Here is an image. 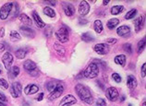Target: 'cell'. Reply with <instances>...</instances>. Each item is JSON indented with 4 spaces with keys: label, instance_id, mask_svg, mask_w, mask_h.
Returning a JSON list of instances; mask_svg holds the SVG:
<instances>
[{
    "label": "cell",
    "instance_id": "d590c367",
    "mask_svg": "<svg viewBox=\"0 0 146 106\" xmlns=\"http://www.w3.org/2000/svg\"><path fill=\"white\" fill-rule=\"evenodd\" d=\"M9 83L4 78H0V88H2L3 90H7L9 89Z\"/></svg>",
    "mask_w": 146,
    "mask_h": 106
},
{
    "label": "cell",
    "instance_id": "6da1fadb",
    "mask_svg": "<svg viewBox=\"0 0 146 106\" xmlns=\"http://www.w3.org/2000/svg\"><path fill=\"white\" fill-rule=\"evenodd\" d=\"M75 90L76 93L78 94V96L80 97V99L82 100L83 103H85L86 104L92 105L94 103V96L92 94L90 89L87 86L83 84H77L75 86Z\"/></svg>",
    "mask_w": 146,
    "mask_h": 106
},
{
    "label": "cell",
    "instance_id": "83f0119b",
    "mask_svg": "<svg viewBox=\"0 0 146 106\" xmlns=\"http://www.w3.org/2000/svg\"><path fill=\"white\" fill-rule=\"evenodd\" d=\"M145 49V37L143 38V40H141L139 43H138V46H137V53L139 55H141V53L144 51Z\"/></svg>",
    "mask_w": 146,
    "mask_h": 106
},
{
    "label": "cell",
    "instance_id": "3957f363",
    "mask_svg": "<svg viewBox=\"0 0 146 106\" xmlns=\"http://www.w3.org/2000/svg\"><path fill=\"white\" fill-rule=\"evenodd\" d=\"M56 37L61 43H67L70 40V36H68V30L66 27H61L56 32Z\"/></svg>",
    "mask_w": 146,
    "mask_h": 106
},
{
    "label": "cell",
    "instance_id": "7c38bea8",
    "mask_svg": "<svg viewBox=\"0 0 146 106\" xmlns=\"http://www.w3.org/2000/svg\"><path fill=\"white\" fill-rule=\"evenodd\" d=\"M62 9H63V11L66 16L68 17H72L73 15L75 13V7L74 6L72 5L70 3H66V2H63L62 3Z\"/></svg>",
    "mask_w": 146,
    "mask_h": 106
},
{
    "label": "cell",
    "instance_id": "c3c4849f",
    "mask_svg": "<svg viewBox=\"0 0 146 106\" xmlns=\"http://www.w3.org/2000/svg\"><path fill=\"white\" fill-rule=\"evenodd\" d=\"M109 0H106V1H105V0H104V1H103V4H104V5H105V6H106L107 5V4H109Z\"/></svg>",
    "mask_w": 146,
    "mask_h": 106
},
{
    "label": "cell",
    "instance_id": "4dcf8cb0",
    "mask_svg": "<svg viewBox=\"0 0 146 106\" xmlns=\"http://www.w3.org/2000/svg\"><path fill=\"white\" fill-rule=\"evenodd\" d=\"M9 73H10L11 78H17L19 76V74H20V67L17 66H12L9 69Z\"/></svg>",
    "mask_w": 146,
    "mask_h": 106
},
{
    "label": "cell",
    "instance_id": "836d02e7",
    "mask_svg": "<svg viewBox=\"0 0 146 106\" xmlns=\"http://www.w3.org/2000/svg\"><path fill=\"white\" fill-rule=\"evenodd\" d=\"M56 81H49L46 84V89L49 92H53V90L56 88Z\"/></svg>",
    "mask_w": 146,
    "mask_h": 106
},
{
    "label": "cell",
    "instance_id": "484cf974",
    "mask_svg": "<svg viewBox=\"0 0 146 106\" xmlns=\"http://www.w3.org/2000/svg\"><path fill=\"white\" fill-rule=\"evenodd\" d=\"M94 31L96 33H101L103 32V30H104V27H103V24H102V22L101 20H96L94 22Z\"/></svg>",
    "mask_w": 146,
    "mask_h": 106
},
{
    "label": "cell",
    "instance_id": "b9f144b4",
    "mask_svg": "<svg viewBox=\"0 0 146 106\" xmlns=\"http://www.w3.org/2000/svg\"><path fill=\"white\" fill-rule=\"evenodd\" d=\"M79 23L80 25H85V24L88 23V20H84V18H79Z\"/></svg>",
    "mask_w": 146,
    "mask_h": 106
},
{
    "label": "cell",
    "instance_id": "2e32d148",
    "mask_svg": "<svg viewBox=\"0 0 146 106\" xmlns=\"http://www.w3.org/2000/svg\"><path fill=\"white\" fill-rule=\"evenodd\" d=\"M38 90H39V87L36 84H29L25 87L24 92L26 95H33V94L37 93Z\"/></svg>",
    "mask_w": 146,
    "mask_h": 106
},
{
    "label": "cell",
    "instance_id": "f5cc1de1",
    "mask_svg": "<svg viewBox=\"0 0 146 106\" xmlns=\"http://www.w3.org/2000/svg\"><path fill=\"white\" fill-rule=\"evenodd\" d=\"M2 74V67H1V65H0V75Z\"/></svg>",
    "mask_w": 146,
    "mask_h": 106
},
{
    "label": "cell",
    "instance_id": "9c48e42d",
    "mask_svg": "<svg viewBox=\"0 0 146 106\" xmlns=\"http://www.w3.org/2000/svg\"><path fill=\"white\" fill-rule=\"evenodd\" d=\"M94 50L98 55H105L109 53V46L106 43H97L94 46Z\"/></svg>",
    "mask_w": 146,
    "mask_h": 106
},
{
    "label": "cell",
    "instance_id": "30bf717a",
    "mask_svg": "<svg viewBox=\"0 0 146 106\" xmlns=\"http://www.w3.org/2000/svg\"><path fill=\"white\" fill-rule=\"evenodd\" d=\"M77 103V99L73 96L68 94V95H66L62 100H61L59 106H71L73 104H75Z\"/></svg>",
    "mask_w": 146,
    "mask_h": 106
},
{
    "label": "cell",
    "instance_id": "ac0fdd59",
    "mask_svg": "<svg viewBox=\"0 0 146 106\" xmlns=\"http://www.w3.org/2000/svg\"><path fill=\"white\" fill-rule=\"evenodd\" d=\"M20 32L24 36L28 37V38H33L34 34H35V32H34L32 28H31V27H25V26L20 27Z\"/></svg>",
    "mask_w": 146,
    "mask_h": 106
},
{
    "label": "cell",
    "instance_id": "f907efd6",
    "mask_svg": "<svg viewBox=\"0 0 146 106\" xmlns=\"http://www.w3.org/2000/svg\"><path fill=\"white\" fill-rule=\"evenodd\" d=\"M0 106H7L4 103H2V101H0Z\"/></svg>",
    "mask_w": 146,
    "mask_h": 106
},
{
    "label": "cell",
    "instance_id": "277c9868",
    "mask_svg": "<svg viewBox=\"0 0 146 106\" xmlns=\"http://www.w3.org/2000/svg\"><path fill=\"white\" fill-rule=\"evenodd\" d=\"M12 6H13V3H6L1 7L0 9V18L2 20H7L9 16L10 15L11 12V9H12Z\"/></svg>",
    "mask_w": 146,
    "mask_h": 106
},
{
    "label": "cell",
    "instance_id": "4316f807",
    "mask_svg": "<svg viewBox=\"0 0 146 106\" xmlns=\"http://www.w3.org/2000/svg\"><path fill=\"white\" fill-rule=\"evenodd\" d=\"M15 55H16V57L18 59H23L27 55V51L23 48H19L18 50L15 52Z\"/></svg>",
    "mask_w": 146,
    "mask_h": 106
},
{
    "label": "cell",
    "instance_id": "bcb514c9",
    "mask_svg": "<svg viewBox=\"0 0 146 106\" xmlns=\"http://www.w3.org/2000/svg\"><path fill=\"white\" fill-rule=\"evenodd\" d=\"M5 44L4 43H0V52H3V51H5Z\"/></svg>",
    "mask_w": 146,
    "mask_h": 106
},
{
    "label": "cell",
    "instance_id": "cb8c5ba5",
    "mask_svg": "<svg viewBox=\"0 0 146 106\" xmlns=\"http://www.w3.org/2000/svg\"><path fill=\"white\" fill-rule=\"evenodd\" d=\"M80 38H82V40L83 41H85V43H92V41H94V37L93 36V34H92L91 32H83L82 36H80Z\"/></svg>",
    "mask_w": 146,
    "mask_h": 106
},
{
    "label": "cell",
    "instance_id": "d4e9b609",
    "mask_svg": "<svg viewBox=\"0 0 146 106\" xmlns=\"http://www.w3.org/2000/svg\"><path fill=\"white\" fill-rule=\"evenodd\" d=\"M124 10V7L121 5H116L111 7V14L112 15H118Z\"/></svg>",
    "mask_w": 146,
    "mask_h": 106
},
{
    "label": "cell",
    "instance_id": "5b68a950",
    "mask_svg": "<svg viewBox=\"0 0 146 106\" xmlns=\"http://www.w3.org/2000/svg\"><path fill=\"white\" fill-rule=\"evenodd\" d=\"M22 93V86L20 82H13L10 86V94L13 98H19Z\"/></svg>",
    "mask_w": 146,
    "mask_h": 106
},
{
    "label": "cell",
    "instance_id": "4fadbf2b",
    "mask_svg": "<svg viewBox=\"0 0 146 106\" xmlns=\"http://www.w3.org/2000/svg\"><path fill=\"white\" fill-rule=\"evenodd\" d=\"M33 20H34V23L36 24V26L38 28L43 29V28L45 27L44 21L42 20L41 17L39 16V14H38L36 11H33Z\"/></svg>",
    "mask_w": 146,
    "mask_h": 106
},
{
    "label": "cell",
    "instance_id": "ffe728a7",
    "mask_svg": "<svg viewBox=\"0 0 146 106\" xmlns=\"http://www.w3.org/2000/svg\"><path fill=\"white\" fill-rule=\"evenodd\" d=\"M54 49H55L56 53L59 56H63V55H65V54H66V49H65L63 45H61L58 43H56L54 44Z\"/></svg>",
    "mask_w": 146,
    "mask_h": 106
},
{
    "label": "cell",
    "instance_id": "44dd1931",
    "mask_svg": "<svg viewBox=\"0 0 146 106\" xmlns=\"http://www.w3.org/2000/svg\"><path fill=\"white\" fill-rule=\"evenodd\" d=\"M19 18H20V21L21 23H23L25 25L32 26V24H33V20H31V18L29 16H27L25 13H21L20 15V17H19Z\"/></svg>",
    "mask_w": 146,
    "mask_h": 106
},
{
    "label": "cell",
    "instance_id": "603a6c76",
    "mask_svg": "<svg viewBox=\"0 0 146 106\" xmlns=\"http://www.w3.org/2000/svg\"><path fill=\"white\" fill-rule=\"evenodd\" d=\"M118 24H119V20L117 18H111V20H109L108 21H107L106 26L109 30H113V29L116 28Z\"/></svg>",
    "mask_w": 146,
    "mask_h": 106
},
{
    "label": "cell",
    "instance_id": "52a82bcc",
    "mask_svg": "<svg viewBox=\"0 0 146 106\" xmlns=\"http://www.w3.org/2000/svg\"><path fill=\"white\" fill-rule=\"evenodd\" d=\"M106 96L110 101H116L119 97V93H118V90L115 87H109L106 90Z\"/></svg>",
    "mask_w": 146,
    "mask_h": 106
},
{
    "label": "cell",
    "instance_id": "e575fe53",
    "mask_svg": "<svg viewBox=\"0 0 146 106\" xmlns=\"http://www.w3.org/2000/svg\"><path fill=\"white\" fill-rule=\"evenodd\" d=\"M123 50L125 52H127L128 54H131L132 53V47H131V44L127 43H124L123 44Z\"/></svg>",
    "mask_w": 146,
    "mask_h": 106
},
{
    "label": "cell",
    "instance_id": "ee69618b",
    "mask_svg": "<svg viewBox=\"0 0 146 106\" xmlns=\"http://www.w3.org/2000/svg\"><path fill=\"white\" fill-rule=\"evenodd\" d=\"M4 36H5V29L1 28V29H0V37L3 38Z\"/></svg>",
    "mask_w": 146,
    "mask_h": 106
},
{
    "label": "cell",
    "instance_id": "d6986e66",
    "mask_svg": "<svg viewBox=\"0 0 146 106\" xmlns=\"http://www.w3.org/2000/svg\"><path fill=\"white\" fill-rule=\"evenodd\" d=\"M23 67H24V69L26 71L31 72V71H33V70L37 69V65H36L35 62L33 61V60L28 59V60H26V61L23 63Z\"/></svg>",
    "mask_w": 146,
    "mask_h": 106
},
{
    "label": "cell",
    "instance_id": "60d3db41",
    "mask_svg": "<svg viewBox=\"0 0 146 106\" xmlns=\"http://www.w3.org/2000/svg\"><path fill=\"white\" fill-rule=\"evenodd\" d=\"M0 101L2 103H7V98L6 97V95L2 92H0Z\"/></svg>",
    "mask_w": 146,
    "mask_h": 106
},
{
    "label": "cell",
    "instance_id": "8992f818",
    "mask_svg": "<svg viewBox=\"0 0 146 106\" xmlns=\"http://www.w3.org/2000/svg\"><path fill=\"white\" fill-rule=\"evenodd\" d=\"M64 92V86L62 84H57L56 86V88L53 90V92H50L49 96H48V100L49 101H54L59 98L61 96V94Z\"/></svg>",
    "mask_w": 146,
    "mask_h": 106
},
{
    "label": "cell",
    "instance_id": "ba28073f",
    "mask_svg": "<svg viewBox=\"0 0 146 106\" xmlns=\"http://www.w3.org/2000/svg\"><path fill=\"white\" fill-rule=\"evenodd\" d=\"M13 60L14 57L11 53L9 52H6L5 54L3 55L2 56V63L4 64V66L7 70H9L11 68V66H12V63H13Z\"/></svg>",
    "mask_w": 146,
    "mask_h": 106
},
{
    "label": "cell",
    "instance_id": "74e56055",
    "mask_svg": "<svg viewBox=\"0 0 146 106\" xmlns=\"http://www.w3.org/2000/svg\"><path fill=\"white\" fill-rule=\"evenodd\" d=\"M95 106H106V103L105 99H103V98H99V99L96 101Z\"/></svg>",
    "mask_w": 146,
    "mask_h": 106
},
{
    "label": "cell",
    "instance_id": "8d00e7d4",
    "mask_svg": "<svg viewBox=\"0 0 146 106\" xmlns=\"http://www.w3.org/2000/svg\"><path fill=\"white\" fill-rule=\"evenodd\" d=\"M112 78H113V80L115 82H117V83H120L122 81L121 76L119 74H117V73H113L112 74Z\"/></svg>",
    "mask_w": 146,
    "mask_h": 106
},
{
    "label": "cell",
    "instance_id": "7402d4cb",
    "mask_svg": "<svg viewBox=\"0 0 146 106\" xmlns=\"http://www.w3.org/2000/svg\"><path fill=\"white\" fill-rule=\"evenodd\" d=\"M126 60H127V58H126L125 55H118L116 56V57H115L114 61H115V63L117 64V65H119L121 66H125Z\"/></svg>",
    "mask_w": 146,
    "mask_h": 106
},
{
    "label": "cell",
    "instance_id": "7a4b0ae2",
    "mask_svg": "<svg viewBox=\"0 0 146 106\" xmlns=\"http://www.w3.org/2000/svg\"><path fill=\"white\" fill-rule=\"evenodd\" d=\"M98 74H99V66L95 63H91L85 68V70L83 71V76L86 78H94L97 77Z\"/></svg>",
    "mask_w": 146,
    "mask_h": 106
},
{
    "label": "cell",
    "instance_id": "7bdbcfd3",
    "mask_svg": "<svg viewBox=\"0 0 146 106\" xmlns=\"http://www.w3.org/2000/svg\"><path fill=\"white\" fill-rule=\"evenodd\" d=\"M29 73L32 76H37L38 74H39V72H38V69H35V70H33V71L29 72Z\"/></svg>",
    "mask_w": 146,
    "mask_h": 106
},
{
    "label": "cell",
    "instance_id": "f1b7e54d",
    "mask_svg": "<svg viewBox=\"0 0 146 106\" xmlns=\"http://www.w3.org/2000/svg\"><path fill=\"white\" fill-rule=\"evenodd\" d=\"M9 37H10V40L12 41H21V34L16 31H11Z\"/></svg>",
    "mask_w": 146,
    "mask_h": 106
},
{
    "label": "cell",
    "instance_id": "d6a6232c",
    "mask_svg": "<svg viewBox=\"0 0 146 106\" xmlns=\"http://www.w3.org/2000/svg\"><path fill=\"white\" fill-rule=\"evenodd\" d=\"M19 9H20V7H19V4L18 3H13V6H12V9H11V12L12 13V18H15L18 16L19 14Z\"/></svg>",
    "mask_w": 146,
    "mask_h": 106
},
{
    "label": "cell",
    "instance_id": "f546056e",
    "mask_svg": "<svg viewBox=\"0 0 146 106\" xmlns=\"http://www.w3.org/2000/svg\"><path fill=\"white\" fill-rule=\"evenodd\" d=\"M44 15H46V16L50 17V18H55L56 17V11L54 10L53 9L49 7H45L44 9Z\"/></svg>",
    "mask_w": 146,
    "mask_h": 106
},
{
    "label": "cell",
    "instance_id": "816d5d0a",
    "mask_svg": "<svg viewBox=\"0 0 146 106\" xmlns=\"http://www.w3.org/2000/svg\"><path fill=\"white\" fill-rule=\"evenodd\" d=\"M145 103H146V101H145V99L143 100V106H146L145 105Z\"/></svg>",
    "mask_w": 146,
    "mask_h": 106
},
{
    "label": "cell",
    "instance_id": "8fae6325",
    "mask_svg": "<svg viewBox=\"0 0 146 106\" xmlns=\"http://www.w3.org/2000/svg\"><path fill=\"white\" fill-rule=\"evenodd\" d=\"M90 5L89 3L85 0H82V1H80V5H79V13L80 16H86V15L90 12Z\"/></svg>",
    "mask_w": 146,
    "mask_h": 106
},
{
    "label": "cell",
    "instance_id": "7dc6e473",
    "mask_svg": "<svg viewBox=\"0 0 146 106\" xmlns=\"http://www.w3.org/2000/svg\"><path fill=\"white\" fill-rule=\"evenodd\" d=\"M46 3L51 4L52 6H56V1H55V0H54V1H46Z\"/></svg>",
    "mask_w": 146,
    "mask_h": 106
},
{
    "label": "cell",
    "instance_id": "5bb4252c",
    "mask_svg": "<svg viewBox=\"0 0 146 106\" xmlns=\"http://www.w3.org/2000/svg\"><path fill=\"white\" fill-rule=\"evenodd\" d=\"M137 85H138V81L136 78L133 75H129L127 77V86H128V88L130 90H132L134 89H136Z\"/></svg>",
    "mask_w": 146,
    "mask_h": 106
},
{
    "label": "cell",
    "instance_id": "db71d44e",
    "mask_svg": "<svg viewBox=\"0 0 146 106\" xmlns=\"http://www.w3.org/2000/svg\"><path fill=\"white\" fill-rule=\"evenodd\" d=\"M128 106H132V104H130V103H129V104Z\"/></svg>",
    "mask_w": 146,
    "mask_h": 106
},
{
    "label": "cell",
    "instance_id": "1f68e13d",
    "mask_svg": "<svg viewBox=\"0 0 146 106\" xmlns=\"http://www.w3.org/2000/svg\"><path fill=\"white\" fill-rule=\"evenodd\" d=\"M138 10L136 9H130L129 12H127V14L125 15V18L126 20H131V18H134V17L137 15Z\"/></svg>",
    "mask_w": 146,
    "mask_h": 106
},
{
    "label": "cell",
    "instance_id": "681fc988",
    "mask_svg": "<svg viewBox=\"0 0 146 106\" xmlns=\"http://www.w3.org/2000/svg\"><path fill=\"white\" fill-rule=\"evenodd\" d=\"M125 101V96H122L120 98V101Z\"/></svg>",
    "mask_w": 146,
    "mask_h": 106
},
{
    "label": "cell",
    "instance_id": "e0dca14e",
    "mask_svg": "<svg viewBox=\"0 0 146 106\" xmlns=\"http://www.w3.org/2000/svg\"><path fill=\"white\" fill-rule=\"evenodd\" d=\"M144 24V18L143 16L138 17L135 20H134V28H135V32H141L143 28Z\"/></svg>",
    "mask_w": 146,
    "mask_h": 106
},
{
    "label": "cell",
    "instance_id": "ab89813d",
    "mask_svg": "<svg viewBox=\"0 0 146 106\" xmlns=\"http://www.w3.org/2000/svg\"><path fill=\"white\" fill-rule=\"evenodd\" d=\"M146 64L144 63L143 66H141V77L143 78H145V76H146Z\"/></svg>",
    "mask_w": 146,
    "mask_h": 106
},
{
    "label": "cell",
    "instance_id": "f35d334b",
    "mask_svg": "<svg viewBox=\"0 0 146 106\" xmlns=\"http://www.w3.org/2000/svg\"><path fill=\"white\" fill-rule=\"evenodd\" d=\"M106 44H115L117 41V40L116 39V38H109V39H107Z\"/></svg>",
    "mask_w": 146,
    "mask_h": 106
},
{
    "label": "cell",
    "instance_id": "f6af8a7d",
    "mask_svg": "<svg viewBox=\"0 0 146 106\" xmlns=\"http://www.w3.org/2000/svg\"><path fill=\"white\" fill-rule=\"evenodd\" d=\"M43 98H44V93H40L39 96H38V98H37V101H41L42 100H43Z\"/></svg>",
    "mask_w": 146,
    "mask_h": 106
},
{
    "label": "cell",
    "instance_id": "9a60e30c",
    "mask_svg": "<svg viewBox=\"0 0 146 106\" xmlns=\"http://www.w3.org/2000/svg\"><path fill=\"white\" fill-rule=\"evenodd\" d=\"M117 35L120 36V37H124V38L127 37L130 33L129 26L123 25V26H120V27H118L117 30Z\"/></svg>",
    "mask_w": 146,
    "mask_h": 106
}]
</instances>
